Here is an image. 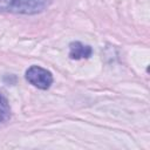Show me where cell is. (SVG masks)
<instances>
[{"label": "cell", "instance_id": "4", "mask_svg": "<svg viewBox=\"0 0 150 150\" xmlns=\"http://www.w3.org/2000/svg\"><path fill=\"white\" fill-rule=\"evenodd\" d=\"M11 118V108L8 100L0 93V127L5 125Z\"/></svg>", "mask_w": 150, "mask_h": 150}, {"label": "cell", "instance_id": "1", "mask_svg": "<svg viewBox=\"0 0 150 150\" xmlns=\"http://www.w3.org/2000/svg\"><path fill=\"white\" fill-rule=\"evenodd\" d=\"M53 0H0V12L35 15L45 12Z\"/></svg>", "mask_w": 150, "mask_h": 150}, {"label": "cell", "instance_id": "3", "mask_svg": "<svg viewBox=\"0 0 150 150\" xmlns=\"http://www.w3.org/2000/svg\"><path fill=\"white\" fill-rule=\"evenodd\" d=\"M93 54V49L90 46L84 45L80 41H74L69 45V57L71 60H82L89 59Z\"/></svg>", "mask_w": 150, "mask_h": 150}, {"label": "cell", "instance_id": "2", "mask_svg": "<svg viewBox=\"0 0 150 150\" xmlns=\"http://www.w3.org/2000/svg\"><path fill=\"white\" fill-rule=\"evenodd\" d=\"M26 80L34 87L41 89V90H47L52 83H53V75L49 70L40 67V66H30L26 73H25Z\"/></svg>", "mask_w": 150, "mask_h": 150}]
</instances>
